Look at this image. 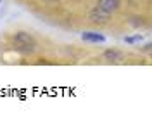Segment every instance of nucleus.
<instances>
[{
	"instance_id": "nucleus-6",
	"label": "nucleus",
	"mask_w": 152,
	"mask_h": 135,
	"mask_svg": "<svg viewBox=\"0 0 152 135\" xmlns=\"http://www.w3.org/2000/svg\"><path fill=\"white\" fill-rule=\"evenodd\" d=\"M142 40V35H137V37H124V42L126 43H135V42H140Z\"/></svg>"
},
{
	"instance_id": "nucleus-2",
	"label": "nucleus",
	"mask_w": 152,
	"mask_h": 135,
	"mask_svg": "<svg viewBox=\"0 0 152 135\" xmlns=\"http://www.w3.org/2000/svg\"><path fill=\"white\" fill-rule=\"evenodd\" d=\"M109 16H111V14L104 12L102 9H99V7L95 5L94 9L90 10V14H88V19L92 21L94 24H105V23L109 21Z\"/></svg>"
},
{
	"instance_id": "nucleus-1",
	"label": "nucleus",
	"mask_w": 152,
	"mask_h": 135,
	"mask_svg": "<svg viewBox=\"0 0 152 135\" xmlns=\"http://www.w3.org/2000/svg\"><path fill=\"white\" fill-rule=\"evenodd\" d=\"M14 43H16L18 50L24 52V54H31V52H35V48H37L35 38H33L29 33H26V31H18V33L14 35Z\"/></svg>"
},
{
	"instance_id": "nucleus-7",
	"label": "nucleus",
	"mask_w": 152,
	"mask_h": 135,
	"mask_svg": "<svg viewBox=\"0 0 152 135\" xmlns=\"http://www.w3.org/2000/svg\"><path fill=\"white\" fill-rule=\"evenodd\" d=\"M151 47H152L151 43H145V45H143V48H142V50H143V52H151Z\"/></svg>"
},
{
	"instance_id": "nucleus-4",
	"label": "nucleus",
	"mask_w": 152,
	"mask_h": 135,
	"mask_svg": "<svg viewBox=\"0 0 152 135\" xmlns=\"http://www.w3.org/2000/svg\"><path fill=\"white\" fill-rule=\"evenodd\" d=\"M83 42H88V43H104L105 42V37L100 35V33H94V31H85L81 35Z\"/></svg>"
},
{
	"instance_id": "nucleus-5",
	"label": "nucleus",
	"mask_w": 152,
	"mask_h": 135,
	"mask_svg": "<svg viewBox=\"0 0 152 135\" xmlns=\"http://www.w3.org/2000/svg\"><path fill=\"white\" fill-rule=\"evenodd\" d=\"M104 59L107 62H119V61L123 59V52H119V50H116V48H109V50L104 52Z\"/></svg>"
},
{
	"instance_id": "nucleus-8",
	"label": "nucleus",
	"mask_w": 152,
	"mask_h": 135,
	"mask_svg": "<svg viewBox=\"0 0 152 135\" xmlns=\"http://www.w3.org/2000/svg\"><path fill=\"white\" fill-rule=\"evenodd\" d=\"M42 2H48V4H54V2H57V0H42Z\"/></svg>"
},
{
	"instance_id": "nucleus-3",
	"label": "nucleus",
	"mask_w": 152,
	"mask_h": 135,
	"mask_svg": "<svg viewBox=\"0 0 152 135\" xmlns=\"http://www.w3.org/2000/svg\"><path fill=\"white\" fill-rule=\"evenodd\" d=\"M97 7L102 9L104 12H107V14H113L121 7V0H99Z\"/></svg>"
}]
</instances>
